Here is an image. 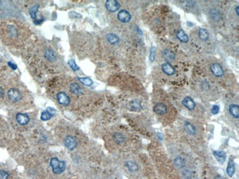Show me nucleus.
Listing matches in <instances>:
<instances>
[{"label":"nucleus","mask_w":239,"mask_h":179,"mask_svg":"<svg viewBox=\"0 0 239 179\" xmlns=\"http://www.w3.org/2000/svg\"><path fill=\"white\" fill-rule=\"evenodd\" d=\"M161 68L163 72L165 73L166 75H168V76H172V75H174L176 72L174 68L169 63H163V65H162Z\"/></svg>","instance_id":"obj_8"},{"label":"nucleus","mask_w":239,"mask_h":179,"mask_svg":"<svg viewBox=\"0 0 239 179\" xmlns=\"http://www.w3.org/2000/svg\"><path fill=\"white\" fill-rule=\"evenodd\" d=\"M210 71L213 73V74L216 77H221L225 74V71L221 67V65L219 63H213L210 66Z\"/></svg>","instance_id":"obj_4"},{"label":"nucleus","mask_w":239,"mask_h":179,"mask_svg":"<svg viewBox=\"0 0 239 179\" xmlns=\"http://www.w3.org/2000/svg\"><path fill=\"white\" fill-rule=\"evenodd\" d=\"M114 139L117 144H121L125 142V137H124L123 134H121V133L116 132L114 134Z\"/></svg>","instance_id":"obj_24"},{"label":"nucleus","mask_w":239,"mask_h":179,"mask_svg":"<svg viewBox=\"0 0 239 179\" xmlns=\"http://www.w3.org/2000/svg\"><path fill=\"white\" fill-rule=\"evenodd\" d=\"M213 179H223L220 176H216Z\"/></svg>","instance_id":"obj_39"},{"label":"nucleus","mask_w":239,"mask_h":179,"mask_svg":"<svg viewBox=\"0 0 239 179\" xmlns=\"http://www.w3.org/2000/svg\"><path fill=\"white\" fill-rule=\"evenodd\" d=\"M129 108L133 111H139L142 109L141 103L138 100H133L129 102Z\"/></svg>","instance_id":"obj_21"},{"label":"nucleus","mask_w":239,"mask_h":179,"mask_svg":"<svg viewBox=\"0 0 239 179\" xmlns=\"http://www.w3.org/2000/svg\"><path fill=\"white\" fill-rule=\"evenodd\" d=\"M9 29H10V34L12 37H16L18 33H17V29H16V27H14V26H9Z\"/></svg>","instance_id":"obj_31"},{"label":"nucleus","mask_w":239,"mask_h":179,"mask_svg":"<svg viewBox=\"0 0 239 179\" xmlns=\"http://www.w3.org/2000/svg\"><path fill=\"white\" fill-rule=\"evenodd\" d=\"M69 88H70V91L71 93L75 94V95H80L82 93V88H81L80 86L78 84H77V83H71Z\"/></svg>","instance_id":"obj_16"},{"label":"nucleus","mask_w":239,"mask_h":179,"mask_svg":"<svg viewBox=\"0 0 239 179\" xmlns=\"http://www.w3.org/2000/svg\"><path fill=\"white\" fill-rule=\"evenodd\" d=\"M153 110L156 114L160 115H163L166 114L167 107L164 103H157V104L153 107Z\"/></svg>","instance_id":"obj_9"},{"label":"nucleus","mask_w":239,"mask_h":179,"mask_svg":"<svg viewBox=\"0 0 239 179\" xmlns=\"http://www.w3.org/2000/svg\"><path fill=\"white\" fill-rule=\"evenodd\" d=\"M131 15L126 10H121L118 14V18L122 23H128L131 20Z\"/></svg>","instance_id":"obj_7"},{"label":"nucleus","mask_w":239,"mask_h":179,"mask_svg":"<svg viewBox=\"0 0 239 179\" xmlns=\"http://www.w3.org/2000/svg\"><path fill=\"white\" fill-rule=\"evenodd\" d=\"M155 49L154 47H152L151 51H150V56L149 59L150 61L153 62L155 60Z\"/></svg>","instance_id":"obj_32"},{"label":"nucleus","mask_w":239,"mask_h":179,"mask_svg":"<svg viewBox=\"0 0 239 179\" xmlns=\"http://www.w3.org/2000/svg\"><path fill=\"white\" fill-rule=\"evenodd\" d=\"M105 7L109 12L116 13L119 10L120 4L116 0H108L105 3Z\"/></svg>","instance_id":"obj_3"},{"label":"nucleus","mask_w":239,"mask_h":179,"mask_svg":"<svg viewBox=\"0 0 239 179\" xmlns=\"http://www.w3.org/2000/svg\"><path fill=\"white\" fill-rule=\"evenodd\" d=\"M8 65H9V66H10L12 69H14V70H16V69H17V65H16V64L11 63V62H8Z\"/></svg>","instance_id":"obj_37"},{"label":"nucleus","mask_w":239,"mask_h":179,"mask_svg":"<svg viewBox=\"0 0 239 179\" xmlns=\"http://www.w3.org/2000/svg\"><path fill=\"white\" fill-rule=\"evenodd\" d=\"M7 96L8 99L13 102H18L22 99V95L21 92L16 88H11L7 91Z\"/></svg>","instance_id":"obj_2"},{"label":"nucleus","mask_w":239,"mask_h":179,"mask_svg":"<svg viewBox=\"0 0 239 179\" xmlns=\"http://www.w3.org/2000/svg\"><path fill=\"white\" fill-rule=\"evenodd\" d=\"M213 155L219 162L223 165L226 160V153L223 150H214Z\"/></svg>","instance_id":"obj_12"},{"label":"nucleus","mask_w":239,"mask_h":179,"mask_svg":"<svg viewBox=\"0 0 239 179\" xmlns=\"http://www.w3.org/2000/svg\"><path fill=\"white\" fill-rule=\"evenodd\" d=\"M50 166L54 174H61L65 170L66 162L64 161H61L58 158H52L50 160Z\"/></svg>","instance_id":"obj_1"},{"label":"nucleus","mask_w":239,"mask_h":179,"mask_svg":"<svg viewBox=\"0 0 239 179\" xmlns=\"http://www.w3.org/2000/svg\"><path fill=\"white\" fill-rule=\"evenodd\" d=\"M9 177V174L6 171L0 170V179H7Z\"/></svg>","instance_id":"obj_33"},{"label":"nucleus","mask_w":239,"mask_h":179,"mask_svg":"<svg viewBox=\"0 0 239 179\" xmlns=\"http://www.w3.org/2000/svg\"><path fill=\"white\" fill-rule=\"evenodd\" d=\"M174 165H175L176 167H177L178 168H182L185 165V159L183 158L180 157V156H178L175 159H174Z\"/></svg>","instance_id":"obj_27"},{"label":"nucleus","mask_w":239,"mask_h":179,"mask_svg":"<svg viewBox=\"0 0 239 179\" xmlns=\"http://www.w3.org/2000/svg\"><path fill=\"white\" fill-rule=\"evenodd\" d=\"M126 166H127L128 169H129V170L132 173L135 172V171H137L138 169V165L133 161H127V162H126Z\"/></svg>","instance_id":"obj_22"},{"label":"nucleus","mask_w":239,"mask_h":179,"mask_svg":"<svg viewBox=\"0 0 239 179\" xmlns=\"http://www.w3.org/2000/svg\"><path fill=\"white\" fill-rule=\"evenodd\" d=\"M51 118H52V115H51L47 112V111H44V112H43L42 113H41V119L42 120H44V121L49 120Z\"/></svg>","instance_id":"obj_30"},{"label":"nucleus","mask_w":239,"mask_h":179,"mask_svg":"<svg viewBox=\"0 0 239 179\" xmlns=\"http://www.w3.org/2000/svg\"><path fill=\"white\" fill-rule=\"evenodd\" d=\"M106 39L108 41V43H110L112 45H116L118 44L119 43V37L117 35H115L114 33H108L106 35Z\"/></svg>","instance_id":"obj_15"},{"label":"nucleus","mask_w":239,"mask_h":179,"mask_svg":"<svg viewBox=\"0 0 239 179\" xmlns=\"http://www.w3.org/2000/svg\"><path fill=\"white\" fill-rule=\"evenodd\" d=\"M176 35H177V37L178 38V40L181 41L182 43H185L189 42V37L187 35V34H186L182 29L178 30V31L177 32Z\"/></svg>","instance_id":"obj_13"},{"label":"nucleus","mask_w":239,"mask_h":179,"mask_svg":"<svg viewBox=\"0 0 239 179\" xmlns=\"http://www.w3.org/2000/svg\"><path fill=\"white\" fill-rule=\"evenodd\" d=\"M16 120L18 124L24 126L27 125L30 121V118L27 114H23V113H18L16 115Z\"/></svg>","instance_id":"obj_11"},{"label":"nucleus","mask_w":239,"mask_h":179,"mask_svg":"<svg viewBox=\"0 0 239 179\" xmlns=\"http://www.w3.org/2000/svg\"><path fill=\"white\" fill-rule=\"evenodd\" d=\"M64 144L68 149L73 150L74 148H76L78 146V142H77L76 139L74 137L71 136H67L64 139Z\"/></svg>","instance_id":"obj_5"},{"label":"nucleus","mask_w":239,"mask_h":179,"mask_svg":"<svg viewBox=\"0 0 239 179\" xmlns=\"http://www.w3.org/2000/svg\"><path fill=\"white\" fill-rule=\"evenodd\" d=\"M198 35L199 39L202 41H208L209 38V33L208 30L203 29V28H199L198 30Z\"/></svg>","instance_id":"obj_19"},{"label":"nucleus","mask_w":239,"mask_h":179,"mask_svg":"<svg viewBox=\"0 0 239 179\" xmlns=\"http://www.w3.org/2000/svg\"><path fill=\"white\" fill-rule=\"evenodd\" d=\"M235 11H236V12L237 16H238V14H239V13H238V6H236V8H235Z\"/></svg>","instance_id":"obj_38"},{"label":"nucleus","mask_w":239,"mask_h":179,"mask_svg":"<svg viewBox=\"0 0 239 179\" xmlns=\"http://www.w3.org/2000/svg\"><path fill=\"white\" fill-rule=\"evenodd\" d=\"M182 104L185 106L188 110H193L196 107V103L193 99L190 96H186L183 99L182 101Z\"/></svg>","instance_id":"obj_10"},{"label":"nucleus","mask_w":239,"mask_h":179,"mask_svg":"<svg viewBox=\"0 0 239 179\" xmlns=\"http://www.w3.org/2000/svg\"><path fill=\"white\" fill-rule=\"evenodd\" d=\"M162 54H163V57L166 60H168V61H172V60L175 59V54L172 50L168 49L163 50Z\"/></svg>","instance_id":"obj_14"},{"label":"nucleus","mask_w":239,"mask_h":179,"mask_svg":"<svg viewBox=\"0 0 239 179\" xmlns=\"http://www.w3.org/2000/svg\"><path fill=\"white\" fill-rule=\"evenodd\" d=\"M78 80L83 84L84 85L88 86V87H91L92 84H94V82L92 81L90 78H88V77H78Z\"/></svg>","instance_id":"obj_26"},{"label":"nucleus","mask_w":239,"mask_h":179,"mask_svg":"<svg viewBox=\"0 0 239 179\" xmlns=\"http://www.w3.org/2000/svg\"><path fill=\"white\" fill-rule=\"evenodd\" d=\"M235 171H236V169H235L234 161H233L232 158H230L229 160L228 166H227V175H228L229 177H232L233 176V175H234Z\"/></svg>","instance_id":"obj_20"},{"label":"nucleus","mask_w":239,"mask_h":179,"mask_svg":"<svg viewBox=\"0 0 239 179\" xmlns=\"http://www.w3.org/2000/svg\"><path fill=\"white\" fill-rule=\"evenodd\" d=\"M57 99L58 103L63 106H68L70 103V99L68 96V95L64 92H60L57 95Z\"/></svg>","instance_id":"obj_6"},{"label":"nucleus","mask_w":239,"mask_h":179,"mask_svg":"<svg viewBox=\"0 0 239 179\" xmlns=\"http://www.w3.org/2000/svg\"><path fill=\"white\" fill-rule=\"evenodd\" d=\"M210 16L214 21H219L221 19V14L218 9L214 8L210 10Z\"/></svg>","instance_id":"obj_18"},{"label":"nucleus","mask_w":239,"mask_h":179,"mask_svg":"<svg viewBox=\"0 0 239 179\" xmlns=\"http://www.w3.org/2000/svg\"><path fill=\"white\" fill-rule=\"evenodd\" d=\"M229 112L235 118H239V107L237 104H231L229 107Z\"/></svg>","instance_id":"obj_17"},{"label":"nucleus","mask_w":239,"mask_h":179,"mask_svg":"<svg viewBox=\"0 0 239 179\" xmlns=\"http://www.w3.org/2000/svg\"><path fill=\"white\" fill-rule=\"evenodd\" d=\"M219 112V106H218V105H214L213 107H212L211 109V112L213 115H216L218 114Z\"/></svg>","instance_id":"obj_34"},{"label":"nucleus","mask_w":239,"mask_h":179,"mask_svg":"<svg viewBox=\"0 0 239 179\" xmlns=\"http://www.w3.org/2000/svg\"><path fill=\"white\" fill-rule=\"evenodd\" d=\"M46 111L50 113V114L51 115H54V114L56 113V110H54V108H52V107H47V109H46Z\"/></svg>","instance_id":"obj_36"},{"label":"nucleus","mask_w":239,"mask_h":179,"mask_svg":"<svg viewBox=\"0 0 239 179\" xmlns=\"http://www.w3.org/2000/svg\"><path fill=\"white\" fill-rule=\"evenodd\" d=\"M38 9H39L38 5H33V6L31 7L30 10V16L32 18H33V19H35V18H36V14L38 11Z\"/></svg>","instance_id":"obj_28"},{"label":"nucleus","mask_w":239,"mask_h":179,"mask_svg":"<svg viewBox=\"0 0 239 179\" xmlns=\"http://www.w3.org/2000/svg\"><path fill=\"white\" fill-rule=\"evenodd\" d=\"M69 16H70V18H81V17H82V16H81V15L80 14H77V13H75V12H71V13H69Z\"/></svg>","instance_id":"obj_35"},{"label":"nucleus","mask_w":239,"mask_h":179,"mask_svg":"<svg viewBox=\"0 0 239 179\" xmlns=\"http://www.w3.org/2000/svg\"><path fill=\"white\" fill-rule=\"evenodd\" d=\"M68 64H69V67H70L74 71H78V70L80 69V68H79L78 65H77L74 60H69V61H68Z\"/></svg>","instance_id":"obj_29"},{"label":"nucleus","mask_w":239,"mask_h":179,"mask_svg":"<svg viewBox=\"0 0 239 179\" xmlns=\"http://www.w3.org/2000/svg\"><path fill=\"white\" fill-rule=\"evenodd\" d=\"M185 131H187L189 134L191 135H194L196 134V128L194 127V126L192 125L191 123H189V122H185Z\"/></svg>","instance_id":"obj_23"},{"label":"nucleus","mask_w":239,"mask_h":179,"mask_svg":"<svg viewBox=\"0 0 239 179\" xmlns=\"http://www.w3.org/2000/svg\"><path fill=\"white\" fill-rule=\"evenodd\" d=\"M44 56L50 61H54L56 60L55 54H54L53 51L51 49H46V52H45Z\"/></svg>","instance_id":"obj_25"}]
</instances>
